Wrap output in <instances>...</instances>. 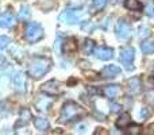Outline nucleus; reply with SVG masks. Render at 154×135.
Masks as SVG:
<instances>
[{"mask_svg": "<svg viewBox=\"0 0 154 135\" xmlns=\"http://www.w3.org/2000/svg\"><path fill=\"white\" fill-rule=\"evenodd\" d=\"M84 115V109L75 101H66L62 106L61 115H60V122L62 123H69L73 120H77Z\"/></svg>", "mask_w": 154, "mask_h": 135, "instance_id": "nucleus-1", "label": "nucleus"}, {"mask_svg": "<svg viewBox=\"0 0 154 135\" xmlns=\"http://www.w3.org/2000/svg\"><path fill=\"white\" fill-rule=\"evenodd\" d=\"M51 66V61L45 57H37L30 62L29 68V74L34 78H41L42 76H45L49 72V69Z\"/></svg>", "mask_w": 154, "mask_h": 135, "instance_id": "nucleus-2", "label": "nucleus"}, {"mask_svg": "<svg viewBox=\"0 0 154 135\" xmlns=\"http://www.w3.org/2000/svg\"><path fill=\"white\" fill-rule=\"evenodd\" d=\"M24 37H26V39L29 41L30 43L38 42L39 39L43 38L42 26H41L39 23H37V22H30V23H27L26 30H24Z\"/></svg>", "mask_w": 154, "mask_h": 135, "instance_id": "nucleus-3", "label": "nucleus"}, {"mask_svg": "<svg viewBox=\"0 0 154 135\" xmlns=\"http://www.w3.org/2000/svg\"><path fill=\"white\" fill-rule=\"evenodd\" d=\"M81 18H82V11L79 10V8H68L60 15V20L70 24L79 23L81 20Z\"/></svg>", "mask_w": 154, "mask_h": 135, "instance_id": "nucleus-4", "label": "nucleus"}, {"mask_svg": "<svg viewBox=\"0 0 154 135\" xmlns=\"http://www.w3.org/2000/svg\"><path fill=\"white\" fill-rule=\"evenodd\" d=\"M134 57H135V51H134V49L130 48V46L123 48L122 50H120V61H122V64L125 65L127 70H134V66H133Z\"/></svg>", "mask_w": 154, "mask_h": 135, "instance_id": "nucleus-5", "label": "nucleus"}, {"mask_svg": "<svg viewBox=\"0 0 154 135\" xmlns=\"http://www.w3.org/2000/svg\"><path fill=\"white\" fill-rule=\"evenodd\" d=\"M41 91L43 93H46L48 96H57L61 89H60V82L57 80H50V81L45 82V84L41 87Z\"/></svg>", "mask_w": 154, "mask_h": 135, "instance_id": "nucleus-6", "label": "nucleus"}, {"mask_svg": "<svg viewBox=\"0 0 154 135\" xmlns=\"http://www.w3.org/2000/svg\"><path fill=\"white\" fill-rule=\"evenodd\" d=\"M133 34V29L131 26L125 20H120L116 26V35L120 38V39H128Z\"/></svg>", "mask_w": 154, "mask_h": 135, "instance_id": "nucleus-7", "label": "nucleus"}, {"mask_svg": "<svg viewBox=\"0 0 154 135\" xmlns=\"http://www.w3.org/2000/svg\"><path fill=\"white\" fill-rule=\"evenodd\" d=\"M93 54L101 61H108L114 57V50L111 48H107V46H100V48H96L93 50Z\"/></svg>", "mask_w": 154, "mask_h": 135, "instance_id": "nucleus-8", "label": "nucleus"}, {"mask_svg": "<svg viewBox=\"0 0 154 135\" xmlns=\"http://www.w3.org/2000/svg\"><path fill=\"white\" fill-rule=\"evenodd\" d=\"M26 85H27L26 74H24L23 72H18V73L14 76V88H15V91H18V92H24V91H26Z\"/></svg>", "mask_w": 154, "mask_h": 135, "instance_id": "nucleus-9", "label": "nucleus"}, {"mask_svg": "<svg viewBox=\"0 0 154 135\" xmlns=\"http://www.w3.org/2000/svg\"><path fill=\"white\" fill-rule=\"evenodd\" d=\"M120 72L122 70H120V68L118 65H107V66H104L101 69L100 74L104 78H114V77L119 76Z\"/></svg>", "mask_w": 154, "mask_h": 135, "instance_id": "nucleus-10", "label": "nucleus"}, {"mask_svg": "<svg viewBox=\"0 0 154 135\" xmlns=\"http://www.w3.org/2000/svg\"><path fill=\"white\" fill-rule=\"evenodd\" d=\"M30 119H31V112L27 108H22L20 112H19V119L18 122L15 123V128H20L23 126H27L30 123Z\"/></svg>", "mask_w": 154, "mask_h": 135, "instance_id": "nucleus-11", "label": "nucleus"}, {"mask_svg": "<svg viewBox=\"0 0 154 135\" xmlns=\"http://www.w3.org/2000/svg\"><path fill=\"white\" fill-rule=\"evenodd\" d=\"M15 23V18H14L12 14L5 12L4 15L0 16V27L2 29H11Z\"/></svg>", "mask_w": 154, "mask_h": 135, "instance_id": "nucleus-12", "label": "nucleus"}, {"mask_svg": "<svg viewBox=\"0 0 154 135\" xmlns=\"http://www.w3.org/2000/svg\"><path fill=\"white\" fill-rule=\"evenodd\" d=\"M103 93L106 97L115 99L120 95V88H119V85H108V87H106L103 89Z\"/></svg>", "mask_w": 154, "mask_h": 135, "instance_id": "nucleus-13", "label": "nucleus"}, {"mask_svg": "<svg viewBox=\"0 0 154 135\" xmlns=\"http://www.w3.org/2000/svg\"><path fill=\"white\" fill-rule=\"evenodd\" d=\"M76 50H77V43H76V39H73V38H69V39H66L62 43V53L64 54L75 53Z\"/></svg>", "mask_w": 154, "mask_h": 135, "instance_id": "nucleus-14", "label": "nucleus"}, {"mask_svg": "<svg viewBox=\"0 0 154 135\" xmlns=\"http://www.w3.org/2000/svg\"><path fill=\"white\" fill-rule=\"evenodd\" d=\"M127 87H128V91H130L131 93H134V95L141 92V89H142L141 80H139L138 77H133V78H130L127 81Z\"/></svg>", "mask_w": 154, "mask_h": 135, "instance_id": "nucleus-15", "label": "nucleus"}, {"mask_svg": "<svg viewBox=\"0 0 154 135\" xmlns=\"http://www.w3.org/2000/svg\"><path fill=\"white\" fill-rule=\"evenodd\" d=\"M34 126H35V128L39 131H48L49 127H50V123H49L48 119L37 118V119H34Z\"/></svg>", "mask_w": 154, "mask_h": 135, "instance_id": "nucleus-16", "label": "nucleus"}, {"mask_svg": "<svg viewBox=\"0 0 154 135\" xmlns=\"http://www.w3.org/2000/svg\"><path fill=\"white\" fill-rule=\"evenodd\" d=\"M131 119H130V115L126 112V114H122L119 116V119H116V127L118 128H127V126L130 124Z\"/></svg>", "mask_w": 154, "mask_h": 135, "instance_id": "nucleus-17", "label": "nucleus"}, {"mask_svg": "<svg viewBox=\"0 0 154 135\" xmlns=\"http://www.w3.org/2000/svg\"><path fill=\"white\" fill-rule=\"evenodd\" d=\"M141 49L143 54H153L154 53V42L153 41H143L141 43Z\"/></svg>", "mask_w": 154, "mask_h": 135, "instance_id": "nucleus-18", "label": "nucleus"}, {"mask_svg": "<svg viewBox=\"0 0 154 135\" xmlns=\"http://www.w3.org/2000/svg\"><path fill=\"white\" fill-rule=\"evenodd\" d=\"M51 104V100H48V99H41V100H38L37 103H35V106H37V108L39 109V111H48L49 107H50Z\"/></svg>", "mask_w": 154, "mask_h": 135, "instance_id": "nucleus-19", "label": "nucleus"}, {"mask_svg": "<svg viewBox=\"0 0 154 135\" xmlns=\"http://www.w3.org/2000/svg\"><path fill=\"white\" fill-rule=\"evenodd\" d=\"M125 7L130 11H137L141 8V3L138 0H125Z\"/></svg>", "mask_w": 154, "mask_h": 135, "instance_id": "nucleus-20", "label": "nucleus"}, {"mask_svg": "<svg viewBox=\"0 0 154 135\" xmlns=\"http://www.w3.org/2000/svg\"><path fill=\"white\" fill-rule=\"evenodd\" d=\"M82 50L85 54H92L95 50V42L92 39H85L84 45H82Z\"/></svg>", "mask_w": 154, "mask_h": 135, "instance_id": "nucleus-21", "label": "nucleus"}, {"mask_svg": "<svg viewBox=\"0 0 154 135\" xmlns=\"http://www.w3.org/2000/svg\"><path fill=\"white\" fill-rule=\"evenodd\" d=\"M30 15H31V12H30V7H27V5H22L20 11H19V19H20V20H26V19L30 18Z\"/></svg>", "mask_w": 154, "mask_h": 135, "instance_id": "nucleus-22", "label": "nucleus"}, {"mask_svg": "<svg viewBox=\"0 0 154 135\" xmlns=\"http://www.w3.org/2000/svg\"><path fill=\"white\" fill-rule=\"evenodd\" d=\"M107 3H108V0H93V8L96 11H100L106 7Z\"/></svg>", "mask_w": 154, "mask_h": 135, "instance_id": "nucleus-23", "label": "nucleus"}, {"mask_svg": "<svg viewBox=\"0 0 154 135\" xmlns=\"http://www.w3.org/2000/svg\"><path fill=\"white\" fill-rule=\"evenodd\" d=\"M11 43V39L8 37H4V35H0V49H5L8 45Z\"/></svg>", "mask_w": 154, "mask_h": 135, "instance_id": "nucleus-24", "label": "nucleus"}, {"mask_svg": "<svg viewBox=\"0 0 154 135\" xmlns=\"http://www.w3.org/2000/svg\"><path fill=\"white\" fill-rule=\"evenodd\" d=\"M127 133H128V134H131V135H137V134H139V133H141V126H137V124L131 126L130 128H127Z\"/></svg>", "mask_w": 154, "mask_h": 135, "instance_id": "nucleus-25", "label": "nucleus"}, {"mask_svg": "<svg viewBox=\"0 0 154 135\" xmlns=\"http://www.w3.org/2000/svg\"><path fill=\"white\" fill-rule=\"evenodd\" d=\"M146 14L149 16H154V3L153 2H150L149 4H147V7H146Z\"/></svg>", "mask_w": 154, "mask_h": 135, "instance_id": "nucleus-26", "label": "nucleus"}, {"mask_svg": "<svg viewBox=\"0 0 154 135\" xmlns=\"http://www.w3.org/2000/svg\"><path fill=\"white\" fill-rule=\"evenodd\" d=\"M120 109H122V107H120L119 104H114V103L111 104V111L112 112H119Z\"/></svg>", "mask_w": 154, "mask_h": 135, "instance_id": "nucleus-27", "label": "nucleus"}, {"mask_svg": "<svg viewBox=\"0 0 154 135\" xmlns=\"http://www.w3.org/2000/svg\"><path fill=\"white\" fill-rule=\"evenodd\" d=\"M141 116L143 118V119H146V118L149 116V111H147V108H142L141 109Z\"/></svg>", "mask_w": 154, "mask_h": 135, "instance_id": "nucleus-28", "label": "nucleus"}, {"mask_svg": "<svg viewBox=\"0 0 154 135\" xmlns=\"http://www.w3.org/2000/svg\"><path fill=\"white\" fill-rule=\"evenodd\" d=\"M147 84H149V87L152 88V89H154V76L149 77V80H147Z\"/></svg>", "mask_w": 154, "mask_h": 135, "instance_id": "nucleus-29", "label": "nucleus"}, {"mask_svg": "<svg viewBox=\"0 0 154 135\" xmlns=\"http://www.w3.org/2000/svg\"><path fill=\"white\" fill-rule=\"evenodd\" d=\"M85 131V126H80L79 127V133H84Z\"/></svg>", "mask_w": 154, "mask_h": 135, "instance_id": "nucleus-30", "label": "nucleus"}, {"mask_svg": "<svg viewBox=\"0 0 154 135\" xmlns=\"http://www.w3.org/2000/svg\"><path fill=\"white\" fill-rule=\"evenodd\" d=\"M150 130H152V131H150V133H153V134H154V124L150 126Z\"/></svg>", "mask_w": 154, "mask_h": 135, "instance_id": "nucleus-31", "label": "nucleus"}, {"mask_svg": "<svg viewBox=\"0 0 154 135\" xmlns=\"http://www.w3.org/2000/svg\"><path fill=\"white\" fill-rule=\"evenodd\" d=\"M0 60H2V56H0Z\"/></svg>", "mask_w": 154, "mask_h": 135, "instance_id": "nucleus-32", "label": "nucleus"}]
</instances>
